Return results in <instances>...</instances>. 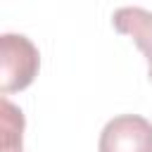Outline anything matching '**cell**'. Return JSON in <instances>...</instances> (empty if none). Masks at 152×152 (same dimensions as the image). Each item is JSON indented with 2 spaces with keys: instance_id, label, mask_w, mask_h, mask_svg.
<instances>
[{
  "instance_id": "2",
  "label": "cell",
  "mask_w": 152,
  "mask_h": 152,
  "mask_svg": "<svg viewBox=\"0 0 152 152\" xmlns=\"http://www.w3.org/2000/svg\"><path fill=\"white\" fill-rule=\"evenodd\" d=\"M100 152H152V124L140 114H121L104 124Z\"/></svg>"
},
{
  "instance_id": "3",
  "label": "cell",
  "mask_w": 152,
  "mask_h": 152,
  "mask_svg": "<svg viewBox=\"0 0 152 152\" xmlns=\"http://www.w3.org/2000/svg\"><path fill=\"white\" fill-rule=\"evenodd\" d=\"M119 33L131 36L147 59V76L152 81V12L142 7H119L112 17Z\"/></svg>"
},
{
  "instance_id": "4",
  "label": "cell",
  "mask_w": 152,
  "mask_h": 152,
  "mask_svg": "<svg viewBox=\"0 0 152 152\" xmlns=\"http://www.w3.org/2000/svg\"><path fill=\"white\" fill-rule=\"evenodd\" d=\"M0 152H21V135H24V114L17 104H12L7 97L0 100Z\"/></svg>"
},
{
  "instance_id": "1",
  "label": "cell",
  "mask_w": 152,
  "mask_h": 152,
  "mask_svg": "<svg viewBox=\"0 0 152 152\" xmlns=\"http://www.w3.org/2000/svg\"><path fill=\"white\" fill-rule=\"evenodd\" d=\"M0 64H2L0 88L5 95H10L33 83L38 66H40V55H38V48L31 43V38L21 33H2L0 36Z\"/></svg>"
}]
</instances>
